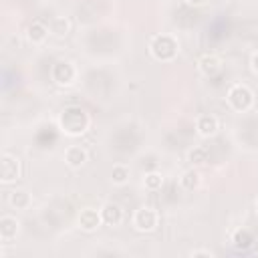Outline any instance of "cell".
<instances>
[{
	"label": "cell",
	"mask_w": 258,
	"mask_h": 258,
	"mask_svg": "<svg viewBox=\"0 0 258 258\" xmlns=\"http://www.w3.org/2000/svg\"><path fill=\"white\" fill-rule=\"evenodd\" d=\"M58 127L64 135L79 137L89 129V115L81 107H67L58 117Z\"/></svg>",
	"instance_id": "1"
},
{
	"label": "cell",
	"mask_w": 258,
	"mask_h": 258,
	"mask_svg": "<svg viewBox=\"0 0 258 258\" xmlns=\"http://www.w3.org/2000/svg\"><path fill=\"white\" fill-rule=\"evenodd\" d=\"M149 50H151L153 58H157L161 62H169L177 56V40L169 34H157V36H153Z\"/></svg>",
	"instance_id": "2"
},
{
	"label": "cell",
	"mask_w": 258,
	"mask_h": 258,
	"mask_svg": "<svg viewBox=\"0 0 258 258\" xmlns=\"http://www.w3.org/2000/svg\"><path fill=\"white\" fill-rule=\"evenodd\" d=\"M228 103H230V107L234 109V111H238V113H246V111H250L252 109V105H254V93H252V89L248 87V85H234L230 91H228Z\"/></svg>",
	"instance_id": "3"
},
{
	"label": "cell",
	"mask_w": 258,
	"mask_h": 258,
	"mask_svg": "<svg viewBox=\"0 0 258 258\" xmlns=\"http://www.w3.org/2000/svg\"><path fill=\"white\" fill-rule=\"evenodd\" d=\"M157 224H159V216L149 206H143L133 214V228L139 232H153Z\"/></svg>",
	"instance_id": "4"
},
{
	"label": "cell",
	"mask_w": 258,
	"mask_h": 258,
	"mask_svg": "<svg viewBox=\"0 0 258 258\" xmlns=\"http://www.w3.org/2000/svg\"><path fill=\"white\" fill-rule=\"evenodd\" d=\"M75 75H77V71H75V67L69 60H56L52 64V69H50L52 81L56 85H60V87H69L75 81Z\"/></svg>",
	"instance_id": "5"
},
{
	"label": "cell",
	"mask_w": 258,
	"mask_h": 258,
	"mask_svg": "<svg viewBox=\"0 0 258 258\" xmlns=\"http://www.w3.org/2000/svg\"><path fill=\"white\" fill-rule=\"evenodd\" d=\"M22 175V165H20V159L10 155V153H4L2 155V183H12L16 179H20Z\"/></svg>",
	"instance_id": "6"
},
{
	"label": "cell",
	"mask_w": 258,
	"mask_h": 258,
	"mask_svg": "<svg viewBox=\"0 0 258 258\" xmlns=\"http://www.w3.org/2000/svg\"><path fill=\"white\" fill-rule=\"evenodd\" d=\"M198 69L206 75V77H216L220 71H222V58L218 54H212V52H206L198 58Z\"/></svg>",
	"instance_id": "7"
},
{
	"label": "cell",
	"mask_w": 258,
	"mask_h": 258,
	"mask_svg": "<svg viewBox=\"0 0 258 258\" xmlns=\"http://www.w3.org/2000/svg\"><path fill=\"white\" fill-rule=\"evenodd\" d=\"M103 224V218H101V210H93V208H85L81 214H79V226L81 230L85 232H93L97 230L99 226Z\"/></svg>",
	"instance_id": "8"
},
{
	"label": "cell",
	"mask_w": 258,
	"mask_h": 258,
	"mask_svg": "<svg viewBox=\"0 0 258 258\" xmlns=\"http://www.w3.org/2000/svg\"><path fill=\"white\" fill-rule=\"evenodd\" d=\"M196 129L202 137H212L220 129V121L216 115H200L196 121Z\"/></svg>",
	"instance_id": "9"
},
{
	"label": "cell",
	"mask_w": 258,
	"mask_h": 258,
	"mask_svg": "<svg viewBox=\"0 0 258 258\" xmlns=\"http://www.w3.org/2000/svg\"><path fill=\"white\" fill-rule=\"evenodd\" d=\"M101 218H103V224L107 226H119L123 222V210L117 204L109 202L101 208Z\"/></svg>",
	"instance_id": "10"
},
{
	"label": "cell",
	"mask_w": 258,
	"mask_h": 258,
	"mask_svg": "<svg viewBox=\"0 0 258 258\" xmlns=\"http://www.w3.org/2000/svg\"><path fill=\"white\" fill-rule=\"evenodd\" d=\"M16 234H18V222H16V218H12V216H2V218H0V240H2L4 244H8L10 240L16 238Z\"/></svg>",
	"instance_id": "11"
},
{
	"label": "cell",
	"mask_w": 258,
	"mask_h": 258,
	"mask_svg": "<svg viewBox=\"0 0 258 258\" xmlns=\"http://www.w3.org/2000/svg\"><path fill=\"white\" fill-rule=\"evenodd\" d=\"M64 161H67L71 167H83L85 161H87V151H85V147H81V145H71V147H67V151H64Z\"/></svg>",
	"instance_id": "12"
},
{
	"label": "cell",
	"mask_w": 258,
	"mask_h": 258,
	"mask_svg": "<svg viewBox=\"0 0 258 258\" xmlns=\"http://www.w3.org/2000/svg\"><path fill=\"white\" fill-rule=\"evenodd\" d=\"M26 36H28V40H30L32 44H40V42L46 40L48 28H46L42 22H32V24L28 26V30H26Z\"/></svg>",
	"instance_id": "13"
},
{
	"label": "cell",
	"mask_w": 258,
	"mask_h": 258,
	"mask_svg": "<svg viewBox=\"0 0 258 258\" xmlns=\"http://www.w3.org/2000/svg\"><path fill=\"white\" fill-rule=\"evenodd\" d=\"M232 242H234V246H236L238 250L246 252V250H248V248L254 244V238H252V234H250L248 230L240 228V230H236V232L232 234Z\"/></svg>",
	"instance_id": "14"
},
{
	"label": "cell",
	"mask_w": 258,
	"mask_h": 258,
	"mask_svg": "<svg viewBox=\"0 0 258 258\" xmlns=\"http://www.w3.org/2000/svg\"><path fill=\"white\" fill-rule=\"evenodd\" d=\"M8 202H10V206L16 208V210H26L32 200H30V194H28V191H24V189H14V191H10Z\"/></svg>",
	"instance_id": "15"
},
{
	"label": "cell",
	"mask_w": 258,
	"mask_h": 258,
	"mask_svg": "<svg viewBox=\"0 0 258 258\" xmlns=\"http://www.w3.org/2000/svg\"><path fill=\"white\" fill-rule=\"evenodd\" d=\"M179 183H181V187H183V189H187V191H194V189L200 185V173H198L196 169H187V171L181 175Z\"/></svg>",
	"instance_id": "16"
},
{
	"label": "cell",
	"mask_w": 258,
	"mask_h": 258,
	"mask_svg": "<svg viewBox=\"0 0 258 258\" xmlns=\"http://www.w3.org/2000/svg\"><path fill=\"white\" fill-rule=\"evenodd\" d=\"M111 179H113V183L123 185V183L129 179V167H125V165H121V163L113 165V169H111Z\"/></svg>",
	"instance_id": "17"
},
{
	"label": "cell",
	"mask_w": 258,
	"mask_h": 258,
	"mask_svg": "<svg viewBox=\"0 0 258 258\" xmlns=\"http://www.w3.org/2000/svg\"><path fill=\"white\" fill-rule=\"evenodd\" d=\"M69 30H71V22H69L64 16L54 18V20H52V24H50V32H54L56 36H64Z\"/></svg>",
	"instance_id": "18"
},
{
	"label": "cell",
	"mask_w": 258,
	"mask_h": 258,
	"mask_svg": "<svg viewBox=\"0 0 258 258\" xmlns=\"http://www.w3.org/2000/svg\"><path fill=\"white\" fill-rule=\"evenodd\" d=\"M187 159H189L194 165L206 163V161H208V147H204V145H200V147H194V149L187 153Z\"/></svg>",
	"instance_id": "19"
},
{
	"label": "cell",
	"mask_w": 258,
	"mask_h": 258,
	"mask_svg": "<svg viewBox=\"0 0 258 258\" xmlns=\"http://www.w3.org/2000/svg\"><path fill=\"white\" fill-rule=\"evenodd\" d=\"M163 185V175L157 171H151L145 175V187L147 189H159Z\"/></svg>",
	"instance_id": "20"
},
{
	"label": "cell",
	"mask_w": 258,
	"mask_h": 258,
	"mask_svg": "<svg viewBox=\"0 0 258 258\" xmlns=\"http://www.w3.org/2000/svg\"><path fill=\"white\" fill-rule=\"evenodd\" d=\"M250 62H252V71L258 75V50L252 54V60H250Z\"/></svg>",
	"instance_id": "21"
},
{
	"label": "cell",
	"mask_w": 258,
	"mask_h": 258,
	"mask_svg": "<svg viewBox=\"0 0 258 258\" xmlns=\"http://www.w3.org/2000/svg\"><path fill=\"white\" fill-rule=\"evenodd\" d=\"M191 256H208V258H212V252L210 250H194Z\"/></svg>",
	"instance_id": "22"
},
{
	"label": "cell",
	"mask_w": 258,
	"mask_h": 258,
	"mask_svg": "<svg viewBox=\"0 0 258 258\" xmlns=\"http://www.w3.org/2000/svg\"><path fill=\"white\" fill-rule=\"evenodd\" d=\"M187 4H191V6H202V4H206L208 0H185Z\"/></svg>",
	"instance_id": "23"
},
{
	"label": "cell",
	"mask_w": 258,
	"mask_h": 258,
	"mask_svg": "<svg viewBox=\"0 0 258 258\" xmlns=\"http://www.w3.org/2000/svg\"><path fill=\"white\" fill-rule=\"evenodd\" d=\"M256 210H258V202H256Z\"/></svg>",
	"instance_id": "24"
}]
</instances>
